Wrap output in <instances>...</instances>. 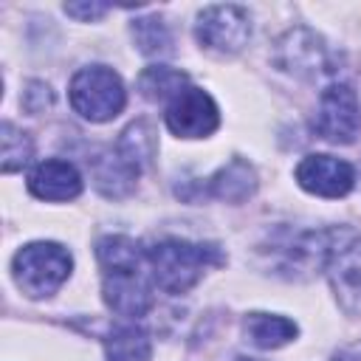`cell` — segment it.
<instances>
[{
    "label": "cell",
    "mask_w": 361,
    "mask_h": 361,
    "mask_svg": "<svg viewBox=\"0 0 361 361\" xmlns=\"http://www.w3.org/2000/svg\"><path fill=\"white\" fill-rule=\"evenodd\" d=\"M90 169H93V180H96V189L107 197H124L133 192L135 186V178H138V166L116 147V149H107L102 155H96L93 161H87Z\"/></svg>",
    "instance_id": "obj_12"
},
{
    "label": "cell",
    "mask_w": 361,
    "mask_h": 361,
    "mask_svg": "<svg viewBox=\"0 0 361 361\" xmlns=\"http://www.w3.org/2000/svg\"><path fill=\"white\" fill-rule=\"evenodd\" d=\"M186 87V73L166 68V65H152L138 76V90L149 102H172L180 90Z\"/></svg>",
    "instance_id": "obj_16"
},
{
    "label": "cell",
    "mask_w": 361,
    "mask_h": 361,
    "mask_svg": "<svg viewBox=\"0 0 361 361\" xmlns=\"http://www.w3.org/2000/svg\"><path fill=\"white\" fill-rule=\"evenodd\" d=\"M28 189L39 200H73L82 192V175L71 161H42L28 178Z\"/></svg>",
    "instance_id": "obj_11"
},
{
    "label": "cell",
    "mask_w": 361,
    "mask_h": 361,
    "mask_svg": "<svg viewBox=\"0 0 361 361\" xmlns=\"http://www.w3.org/2000/svg\"><path fill=\"white\" fill-rule=\"evenodd\" d=\"M107 8L110 6H104V3H68L65 6V11L71 17H79V20H96V17L107 14Z\"/></svg>",
    "instance_id": "obj_20"
},
{
    "label": "cell",
    "mask_w": 361,
    "mask_h": 361,
    "mask_svg": "<svg viewBox=\"0 0 361 361\" xmlns=\"http://www.w3.org/2000/svg\"><path fill=\"white\" fill-rule=\"evenodd\" d=\"M34 155L31 138L17 130L11 121H3V172H17L23 169Z\"/></svg>",
    "instance_id": "obj_19"
},
{
    "label": "cell",
    "mask_w": 361,
    "mask_h": 361,
    "mask_svg": "<svg viewBox=\"0 0 361 361\" xmlns=\"http://www.w3.org/2000/svg\"><path fill=\"white\" fill-rule=\"evenodd\" d=\"M71 265L73 259L59 243H28L14 254L11 271L17 288L25 296L42 299L62 288L71 274Z\"/></svg>",
    "instance_id": "obj_2"
},
{
    "label": "cell",
    "mask_w": 361,
    "mask_h": 361,
    "mask_svg": "<svg viewBox=\"0 0 361 361\" xmlns=\"http://www.w3.org/2000/svg\"><path fill=\"white\" fill-rule=\"evenodd\" d=\"M68 96H71V107L87 121H110L124 110L127 102L121 76L104 65H90L76 71Z\"/></svg>",
    "instance_id": "obj_3"
},
{
    "label": "cell",
    "mask_w": 361,
    "mask_h": 361,
    "mask_svg": "<svg viewBox=\"0 0 361 361\" xmlns=\"http://www.w3.org/2000/svg\"><path fill=\"white\" fill-rule=\"evenodd\" d=\"M276 65L293 76L302 79H313L327 73L330 62H327V45L322 42V37H316L307 28H293L288 31L279 42H276V54H274Z\"/></svg>",
    "instance_id": "obj_9"
},
{
    "label": "cell",
    "mask_w": 361,
    "mask_h": 361,
    "mask_svg": "<svg viewBox=\"0 0 361 361\" xmlns=\"http://www.w3.org/2000/svg\"><path fill=\"white\" fill-rule=\"evenodd\" d=\"M197 42L214 54H237L251 37V17L240 6H209L197 17Z\"/></svg>",
    "instance_id": "obj_5"
},
{
    "label": "cell",
    "mask_w": 361,
    "mask_h": 361,
    "mask_svg": "<svg viewBox=\"0 0 361 361\" xmlns=\"http://www.w3.org/2000/svg\"><path fill=\"white\" fill-rule=\"evenodd\" d=\"M104 353H107V361H149L152 344L141 327L121 324V327H113L107 333Z\"/></svg>",
    "instance_id": "obj_15"
},
{
    "label": "cell",
    "mask_w": 361,
    "mask_h": 361,
    "mask_svg": "<svg viewBox=\"0 0 361 361\" xmlns=\"http://www.w3.org/2000/svg\"><path fill=\"white\" fill-rule=\"evenodd\" d=\"M316 130L333 144H350L361 130V107L350 85H330L319 99Z\"/></svg>",
    "instance_id": "obj_7"
},
{
    "label": "cell",
    "mask_w": 361,
    "mask_h": 361,
    "mask_svg": "<svg viewBox=\"0 0 361 361\" xmlns=\"http://www.w3.org/2000/svg\"><path fill=\"white\" fill-rule=\"evenodd\" d=\"M245 336L259 350H276V347L288 344L296 336V324L290 319H285V316L248 313L245 316Z\"/></svg>",
    "instance_id": "obj_14"
},
{
    "label": "cell",
    "mask_w": 361,
    "mask_h": 361,
    "mask_svg": "<svg viewBox=\"0 0 361 361\" xmlns=\"http://www.w3.org/2000/svg\"><path fill=\"white\" fill-rule=\"evenodd\" d=\"M324 271L338 305L347 313L361 316V234L347 228L327 231Z\"/></svg>",
    "instance_id": "obj_4"
},
{
    "label": "cell",
    "mask_w": 361,
    "mask_h": 361,
    "mask_svg": "<svg viewBox=\"0 0 361 361\" xmlns=\"http://www.w3.org/2000/svg\"><path fill=\"white\" fill-rule=\"evenodd\" d=\"M144 259L152 271V282L166 293H186L195 288L209 265H220L223 254L212 243H189V240H161L144 251Z\"/></svg>",
    "instance_id": "obj_1"
},
{
    "label": "cell",
    "mask_w": 361,
    "mask_h": 361,
    "mask_svg": "<svg viewBox=\"0 0 361 361\" xmlns=\"http://www.w3.org/2000/svg\"><path fill=\"white\" fill-rule=\"evenodd\" d=\"M135 268H116V271H104L102 276V296L104 305L127 319H141L149 313L152 307V290L144 279V274Z\"/></svg>",
    "instance_id": "obj_8"
},
{
    "label": "cell",
    "mask_w": 361,
    "mask_h": 361,
    "mask_svg": "<svg viewBox=\"0 0 361 361\" xmlns=\"http://www.w3.org/2000/svg\"><path fill=\"white\" fill-rule=\"evenodd\" d=\"M237 361H257V358H237Z\"/></svg>",
    "instance_id": "obj_21"
},
{
    "label": "cell",
    "mask_w": 361,
    "mask_h": 361,
    "mask_svg": "<svg viewBox=\"0 0 361 361\" xmlns=\"http://www.w3.org/2000/svg\"><path fill=\"white\" fill-rule=\"evenodd\" d=\"M254 189H257V172L243 158H234L214 178H209V186L203 192H209L220 200H228V203H240V200L251 197Z\"/></svg>",
    "instance_id": "obj_13"
},
{
    "label": "cell",
    "mask_w": 361,
    "mask_h": 361,
    "mask_svg": "<svg viewBox=\"0 0 361 361\" xmlns=\"http://www.w3.org/2000/svg\"><path fill=\"white\" fill-rule=\"evenodd\" d=\"M220 110L214 99L200 87H183L166 104V127L178 138H206L217 130Z\"/></svg>",
    "instance_id": "obj_6"
},
{
    "label": "cell",
    "mask_w": 361,
    "mask_h": 361,
    "mask_svg": "<svg viewBox=\"0 0 361 361\" xmlns=\"http://www.w3.org/2000/svg\"><path fill=\"white\" fill-rule=\"evenodd\" d=\"M96 257H99L102 271H116V268H135V265H141L144 254H141L135 240L113 234V237H102L96 243Z\"/></svg>",
    "instance_id": "obj_17"
},
{
    "label": "cell",
    "mask_w": 361,
    "mask_h": 361,
    "mask_svg": "<svg viewBox=\"0 0 361 361\" xmlns=\"http://www.w3.org/2000/svg\"><path fill=\"white\" fill-rule=\"evenodd\" d=\"M296 180L319 197H344L355 183V169L333 155H307L296 166Z\"/></svg>",
    "instance_id": "obj_10"
},
{
    "label": "cell",
    "mask_w": 361,
    "mask_h": 361,
    "mask_svg": "<svg viewBox=\"0 0 361 361\" xmlns=\"http://www.w3.org/2000/svg\"><path fill=\"white\" fill-rule=\"evenodd\" d=\"M133 39L144 56H166L172 54V37L161 17H141L133 23Z\"/></svg>",
    "instance_id": "obj_18"
}]
</instances>
